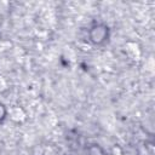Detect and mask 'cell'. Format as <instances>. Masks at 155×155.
Wrapping results in <instances>:
<instances>
[{
    "mask_svg": "<svg viewBox=\"0 0 155 155\" xmlns=\"http://www.w3.org/2000/svg\"><path fill=\"white\" fill-rule=\"evenodd\" d=\"M110 27L104 22H94L87 30V41L92 46H104L110 39Z\"/></svg>",
    "mask_w": 155,
    "mask_h": 155,
    "instance_id": "obj_1",
    "label": "cell"
},
{
    "mask_svg": "<svg viewBox=\"0 0 155 155\" xmlns=\"http://www.w3.org/2000/svg\"><path fill=\"white\" fill-rule=\"evenodd\" d=\"M136 155H155V144L153 140L144 139L136 147Z\"/></svg>",
    "mask_w": 155,
    "mask_h": 155,
    "instance_id": "obj_2",
    "label": "cell"
},
{
    "mask_svg": "<svg viewBox=\"0 0 155 155\" xmlns=\"http://www.w3.org/2000/svg\"><path fill=\"white\" fill-rule=\"evenodd\" d=\"M85 155H107V153L101 144L90 143L85 149Z\"/></svg>",
    "mask_w": 155,
    "mask_h": 155,
    "instance_id": "obj_3",
    "label": "cell"
},
{
    "mask_svg": "<svg viewBox=\"0 0 155 155\" xmlns=\"http://www.w3.org/2000/svg\"><path fill=\"white\" fill-rule=\"evenodd\" d=\"M7 115H8L7 107L2 102H0V125H2L5 122V120L7 119Z\"/></svg>",
    "mask_w": 155,
    "mask_h": 155,
    "instance_id": "obj_4",
    "label": "cell"
}]
</instances>
